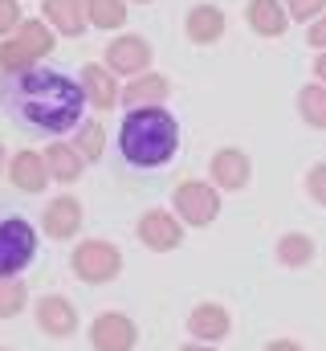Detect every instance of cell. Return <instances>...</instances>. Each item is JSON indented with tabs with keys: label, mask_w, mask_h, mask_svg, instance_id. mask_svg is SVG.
<instances>
[{
	"label": "cell",
	"mask_w": 326,
	"mask_h": 351,
	"mask_svg": "<svg viewBox=\"0 0 326 351\" xmlns=\"http://www.w3.org/2000/svg\"><path fill=\"white\" fill-rule=\"evenodd\" d=\"M0 106L33 131L45 135H66L86 119V94L82 86L49 66H29L16 74H0Z\"/></svg>",
	"instance_id": "1"
},
{
	"label": "cell",
	"mask_w": 326,
	"mask_h": 351,
	"mask_svg": "<svg viewBox=\"0 0 326 351\" xmlns=\"http://www.w3.org/2000/svg\"><path fill=\"white\" fill-rule=\"evenodd\" d=\"M118 152L131 168L155 172L167 168L179 152V123L167 106H131L118 127Z\"/></svg>",
	"instance_id": "2"
},
{
	"label": "cell",
	"mask_w": 326,
	"mask_h": 351,
	"mask_svg": "<svg viewBox=\"0 0 326 351\" xmlns=\"http://www.w3.org/2000/svg\"><path fill=\"white\" fill-rule=\"evenodd\" d=\"M70 269H74V278L86 282V286H106V282L118 278V269H123V254H118L114 241L86 237V241L74 245V254H70Z\"/></svg>",
	"instance_id": "3"
},
{
	"label": "cell",
	"mask_w": 326,
	"mask_h": 351,
	"mask_svg": "<svg viewBox=\"0 0 326 351\" xmlns=\"http://www.w3.org/2000/svg\"><path fill=\"white\" fill-rule=\"evenodd\" d=\"M171 213L192 229H208L221 217V188L204 180H179L171 192Z\"/></svg>",
	"instance_id": "4"
},
{
	"label": "cell",
	"mask_w": 326,
	"mask_h": 351,
	"mask_svg": "<svg viewBox=\"0 0 326 351\" xmlns=\"http://www.w3.org/2000/svg\"><path fill=\"white\" fill-rule=\"evenodd\" d=\"M37 262V229L25 217L0 221V278H16Z\"/></svg>",
	"instance_id": "5"
},
{
	"label": "cell",
	"mask_w": 326,
	"mask_h": 351,
	"mask_svg": "<svg viewBox=\"0 0 326 351\" xmlns=\"http://www.w3.org/2000/svg\"><path fill=\"white\" fill-rule=\"evenodd\" d=\"M135 343H139V327L123 311H106L90 323V348L94 351H135Z\"/></svg>",
	"instance_id": "6"
},
{
	"label": "cell",
	"mask_w": 326,
	"mask_h": 351,
	"mask_svg": "<svg viewBox=\"0 0 326 351\" xmlns=\"http://www.w3.org/2000/svg\"><path fill=\"white\" fill-rule=\"evenodd\" d=\"M139 241L147 245V250H155V254H171V250H179V241H184V221L175 217V213H167V208H147L143 217H139Z\"/></svg>",
	"instance_id": "7"
},
{
	"label": "cell",
	"mask_w": 326,
	"mask_h": 351,
	"mask_svg": "<svg viewBox=\"0 0 326 351\" xmlns=\"http://www.w3.org/2000/svg\"><path fill=\"white\" fill-rule=\"evenodd\" d=\"M151 66V45L143 41V37H135V33H127V37H114L110 45H106V70L118 78H135V74H143Z\"/></svg>",
	"instance_id": "8"
},
{
	"label": "cell",
	"mask_w": 326,
	"mask_h": 351,
	"mask_svg": "<svg viewBox=\"0 0 326 351\" xmlns=\"http://www.w3.org/2000/svg\"><path fill=\"white\" fill-rule=\"evenodd\" d=\"M33 315H37V327H41L49 339H70V335L78 331V311H74V302H70L66 294H45V298H37Z\"/></svg>",
	"instance_id": "9"
},
{
	"label": "cell",
	"mask_w": 326,
	"mask_h": 351,
	"mask_svg": "<svg viewBox=\"0 0 326 351\" xmlns=\"http://www.w3.org/2000/svg\"><path fill=\"white\" fill-rule=\"evenodd\" d=\"M188 335L196 343H221V339H229L233 335L229 306H221V302H196L192 315H188Z\"/></svg>",
	"instance_id": "10"
},
{
	"label": "cell",
	"mask_w": 326,
	"mask_h": 351,
	"mask_svg": "<svg viewBox=\"0 0 326 351\" xmlns=\"http://www.w3.org/2000/svg\"><path fill=\"white\" fill-rule=\"evenodd\" d=\"M208 176H212V184L221 192H241L249 184V176H253V164H249V156L241 147H221L212 156V164H208Z\"/></svg>",
	"instance_id": "11"
},
{
	"label": "cell",
	"mask_w": 326,
	"mask_h": 351,
	"mask_svg": "<svg viewBox=\"0 0 326 351\" xmlns=\"http://www.w3.org/2000/svg\"><path fill=\"white\" fill-rule=\"evenodd\" d=\"M82 221H86V217H82L78 196H58V200H49V208L41 213V229H45V237H53V241L78 237Z\"/></svg>",
	"instance_id": "12"
},
{
	"label": "cell",
	"mask_w": 326,
	"mask_h": 351,
	"mask_svg": "<svg viewBox=\"0 0 326 351\" xmlns=\"http://www.w3.org/2000/svg\"><path fill=\"white\" fill-rule=\"evenodd\" d=\"M78 86H82V94H86V102H90V106H98V110H110V106H118V94H123L118 78H114L106 66H98V62L82 66Z\"/></svg>",
	"instance_id": "13"
},
{
	"label": "cell",
	"mask_w": 326,
	"mask_h": 351,
	"mask_svg": "<svg viewBox=\"0 0 326 351\" xmlns=\"http://www.w3.org/2000/svg\"><path fill=\"white\" fill-rule=\"evenodd\" d=\"M8 180H12L21 192H45V188L53 184V180H49V168H45V156L33 152V147L16 152V156L8 160Z\"/></svg>",
	"instance_id": "14"
},
{
	"label": "cell",
	"mask_w": 326,
	"mask_h": 351,
	"mask_svg": "<svg viewBox=\"0 0 326 351\" xmlns=\"http://www.w3.org/2000/svg\"><path fill=\"white\" fill-rule=\"evenodd\" d=\"M41 21L62 33V37H82L90 25H86V4L82 0H41Z\"/></svg>",
	"instance_id": "15"
},
{
	"label": "cell",
	"mask_w": 326,
	"mask_h": 351,
	"mask_svg": "<svg viewBox=\"0 0 326 351\" xmlns=\"http://www.w3.org/2000/svg\"><path fill=\"white\" fill-rule=\"evenodd\" d=\"M225 25H229L225 8H216V4H196V8L188 12V21H184V33H188V41H196V45H212V41L225 37Z\"/></svg>",
	"instance_id": "16"
},
{
	"label": "cell",
	"mask_w": 326,
	"mask_h": 351,
	"mask_svg": "<svg viewBox=\"0 0 326 351\" xmlns=\"http://www.w3.org/2000/svg\"><path fill=\"white\" fill-rule=\"evenodd\" d=\"M167 94H171V86H167V78L163 74H135L127 86H123V94H118V102L131 110V106H160V102H167Z\"/></svg>",
	"instance_id": "17"
},
{
	"label": "cell",
	"mask_w": 326,
	"mask_h": 351,
	"mask_svg": "<svg viewBox=\"0 0 326 351\" xmlns=\"http://www.w3.org/2000/svg\"><path fill=\"white\" fill-rule=\"evenodd\" d=\"M244 21H249V29H253L257 37H281V33H286V25H290V16H286V4H281V0H249Z\"/></svg>",
	"instance_id": "18"
},
{
	"label": "cell",
	"mask_w": 326,
	"mask_h": 351,
	"mask_svg": "<svg viewBox=\"0 0 326 351\" xmlns=\"http://www.w3.org/2000/svg\"><path fill=\"white\" fill-rule=\"evenodd\" d=\"M41 156H45V168H49V180H53V184H74L82 176V168H86V160L78 156V147L66 143V139H53Z\"/></svg>",
	"instance_id": "19"
},
{
	"label": "cell",
	"mask_w": 326,
	"mask_h": 351,
	"mask_svg": "<svg viewBox=\"0 0 326 351\" xmlns=\"http://www.w3.org/2000/svg\"><path fill=\"white\" fill-rule=\"evenodd\" d=\"M8 37H12L21 49H29L37 62H41L45 53H53V41H58V33H53L45 21H33V16H25V21H21V25L8 33Z\"/></svg>",
	"instance_id": "20"
},
{
	"label": "cell",
	"mask_w": 326,
	"mask_h": 351,
	"mask_svg": "<svg viewBox=\"0 0 326 351\" xmlns=\"http://www.w3.org/2000/svg\"><path fill=\"white\" fill-rule=\"evenodd\" d=\"M70 143L78 147V156L86 164H98L102 160V147H106V131H102L98 119H82L78 127H74V139Z\"/></svg>",
	"instance_id": "21"
},
{
	"label": "cell",
	"mask_w": 326,
	"mask_h": 351,
	"mask_svg": "<svg viewBox=\"0 0 326 351\" xmlns=\"http://www.w3.org/2000/svg\"><path fill=\"white\" fill-rule=\"evenodd\" d=\"M82 4H86V25H94V29L127 25V0H82Z\"/></svg>",
	"instance_id": "22"
},
{
	"label": "cell",
	"mask_w": 326,
	"mask_h": 351,
	"mask_svg": "<svg viewBox=\"0 0 326 351\" xmlns=\"http://www.w3.org/2000/svg\"><path fill=\"white\" fill-rule=\"evenodd\" d=\"M314 237H306V233H286L281 241H277V262L290 265V269H302V265L314 262Z\"/></svg>",
	"instance_id": "23"
},
{
	"label": "cell",
	"mask_w": 326,
	"mask_h": 351,
	"mask_svg": "<svg viewBox=\"0 0 326 351\" xmlns=\"http://www.w3.org/2000/svg\"><path fill=\"white\" fill-rule=\"evenodd\" d=\"M298 110H302V119L310 127L326 131V86L323 82H310V86L298 90Z\"/></svg>",
	"instance_id": "24"
},
{
	"label": "cell",
	"mask_w": 326,
	"mask_h": 351,
	"mask_svg": "<svg viewBox=\"0 0 326 351\" xmlns=\"http://www.w3.org/2000/svg\"><path fill=\"white\" fill-rule=\"evenodd\" d=\"M29 302V286L16 278H0V319H16Z\"/></svg>",
	"instance_id": "25"
},
{
	"label": "cell",
	"mask_w": 326,
	"mask_h": 351,
	"mask_svg": "<svg viewBox=\"0 0 326 351\" xmlns=\"http://www.w3.org/2000/svg\"><path fill=\"white\" fill-rule=\"evenodd\" d=\"M37 66V58L29 49H21L12 37H0V74H16V70H29Z\"/></svg>",
	"instance_id": "26"
},
{
	"label": "cell",
	"mask_w": 326,
	"mask_h": 351,
	"mask_svg": "<svg viewBox=\"0 0 326 351\" xmlns=\"http://www.w3.org/2000/svg\"><path fill=\"white\" fill-rule=\"evenodd\" d=\"M290 21H314L318 12H326V0H281Z\"/></svg>",
	"instance_id": "27"
},
{
	"label": "cell",
	"mask_w": 326,
	"mask_h": 351,
	"mask_svg": "<svg viewBox=\"0 0 326 351\" xmlns=\"http://www.w3.org/2000/svg\"><path fill=\"white\" fill-rule=\"evenodd\" d=\"M306 192H310L314 204H323L326 208V164H314V168L306 172Z\"/></svg>",
	"instance_id": "28"
},
{
	"label": "cell",
	"mask_w": 326,
	"mask_h": 351,
	"mask_svg": "<svg viewBox=\"0 0 326 351\" xmlns=\"http://www.w3.org/2000/svg\"><path fill=\"white\" fill-rule=\"evenodd\" d=\"M21 21H25V16H21V4H16V0H0V37H8Z\"/></svg>",
	"instance_id": "29"
},
{
	"label": "cell",
	"mask_w": 326,
	"mask_h": 351,
	"mask_svg": "<svg viewBox=\"0 0 326 351\" xmlns=\"http://www.w3.org/2000/svg\"><path fill=\"white\" fill-rule=\"evenodd\" d=\"M306 41H310L314 49H326V12H318V16L310 21V29H306Z\"/></svg>",
	"instance_id": "30"
},
{
	"label": "cell",
	"mask_w": 326,
	"mask_h": 351,
	"mask_svg": "<svg viewBox=\"0 0 326 351\" xmlns=\"http://www.w3.org/2000/svg\"><path fill=\"white\" fill-rule=\"evenodd\" d=\"M265 351H306L298 339H273V343H265Z\"/></svg>",
	"instance_id": "31"
},
{
	"label": "cell",
	"mask_w": 326,
	"mask_h": 351,
	"mask_svg": "<svg viewBox=\"0 0 326 351\" xmlns=\"http://www.w3.org/2000/svg\"><path fill=\"white\" fill-rule=\"evenodd\" d=\"M314 78H318V82L326 86V49L318 53V58H314Z\"/></svg>",
	"instance_id": "32"
},
{
	"label": "cell",
	"mask_w": 326,
	"mask_h": 351,
	"mask_svg": "<svg viewBox=\"0 0 326 351\" xmlns=\"http://www.w3.org/2000/svg\"><path fill=\"white\" fill-rule=\"evenodd\" d=\"M179 351H221V348H212V343H196V339H192L188 348H179Z\"/></svg>",
	"instance_id": "33"
},
{
	"label": "cell",
	"mask_w": 326,
	"mask_h": 351,
	"mask_svg": "<svg viewBox=\"0 0 326 351\" xmlns=\"http://www.w3.org/2000/svg\"><path fill=\"white\" fill-rule=\"evenodd\" d=\"M0 172H4V147H0Z\"/></svg>",
	"instance_id": "34"
},
{
	"label": "cell",
	"mask_w": 326,
	"mask_h": 351,
	"mask_svg": "<svg viewBox=\"0 0 326 351\" xmlns=\"http://www.w3.org/2000/svg\"><path fill=\"white\" fill-rule=\"evenodd\" d=\"M131 4H147V0H131Z\"/></svg>",
	"instance_id": "35"
},
{
	"label": "cell",
	"mask_w": 326,
	"mask_h": 351,
	"mask_svg": "<svg viewBox=\"0 0 326 351\" xmlns=\"http://www.w3.org/2000/svg\"><path fill=\"white\" fill-rule=\"evenodd\" d=\"M0 351H8V348H0Z\"/></svg>",
	"instance_id": "36"
}]
</instances>
